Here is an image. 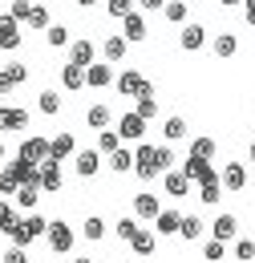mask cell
<instances>
[{
  "label": "cell",
  "mask_w": 255,
  "mask_h": 263,
  "mask_svg": "<svg viewBox=\"0 0 255 263\" xmlns=\"http://www.w3.org/2000/svg\"><path fill=\"white\" fill-rule=\"evenodd\" d=\"M45 231H49V219H45V215H37V211H25V215L16 219V227L8 231V239H12L16 247H29L32 239H41Z\"/></svg>",
  "instance_id": "cell-1"
},
{
  "label": "cell",
  "mask_w": 255,
  "mask_h": 263,
  "mask_svg": "<svg viewBox=\"0 0 255 263\" xmlns=\"http://www.w3.org/2000/svg\"><path fill=\"white\" fill-rule=\"evenodd\" d=\"M45 239H49V247H53L57 255L73 251V243H77V235H73V227H69L65 219H53V223H49V231H45Z\"/></svg>",
  "instance_id": "cell-2"
},
{
  "label": "cell",
  "mask_w": 255,
  "mask_h": 263,
  "mask_svg": "<svg viewBox=\"0 0 255 263\" xmlns=\"http://www.w3.org/2000/svg\"><path fill=\"white\" fill-rule=\"evenodd\" d=\"M134 174L142 178V182H154L162 170H158V162H154V146L150 142H142L138 150H134Z\"/></svg>",
  "instance_id": "cell-3"
},
{
  "label": "cell",
  "mask_w": 255,
  "mask_h": 263,
  "mask_svg": "<svg viewBox=\"0 0 255 263\" xmlns=\"http://www.w3.org/2000/svg\"><path fill=\"white\" fill-rule=\"evenodd\" d=\"M21 41H25V36H21V21H16L12 12H4V16H0V49H4V53H16Z\"/></svg>",
  "instance_id": "cell-4"
},
{
  "label": "cell",
  "mask_w": 255,
  "mask_h": 263,
  "mask_svg": "<svg viewBox=\"0 0 255 263\" xmlns=\"http://www.w3.org/2000/svg\"><path fill=\"white\" fill-rule=\"evenodd\" d=\"M183 174H187L191 182H207V178H215L219 170L211 166V158H203V154H187V158H183Z\"/></svg>",
  "instance_id": "cell-5"
},
{
  "label": "cell",
  "mask_w": 255,
  "mask_h": 263,
  "mask_svg": "<svg viewBox=\"0 0 255 263\" xmlns=\"http://www.w3.org/2000/svg\"><path fill=\"white\" fill-rule=\"evenodd\" d=\"M118 134H122V142H142V134H146V118H142L138 109H126V114L118 118Z\"/></svg>",
  "instance_id": "cell-6"
},
{
  "label": "cell",
  "mask_w": 255,
  "mask_h": 263,
  "mask_svg": "<svg viewBox=\"0 0 255 263\" xmlns=\"http://www.w3.org/2000/svg\"><path fill=\"white\" fill-rule=\"evenodd\" d=\"M41 170V191H49V195H57L65 186V174H61V162L57 158H45V162L37 166Z\"/></svg>",
  "instance_id": "cell-7"
},
{
  "label": "cell",
  "mask_w": 255,
  "mask_h": 263,
  "mask_svg": "<svg viewBox=\"0 0 255 263\" xmlns=\"http://www.w3.org/2000/svg\"><path fill=\"white\" fill-rule=\"evenodd\" d=\"M21 158H29V162L41 166L49 158V138H45V134H29V138L21 142Z\"/></svg>",
  "instance_id": "cell-8"
},
{
  "label": "cell",
  "mask_w": 255,
  "mask_h": 263,
  "mask_svg": "<svg viewBox=\"0 0 255 263\" xmlns=\"http://www.w3.org/2000/svg\"><path fill=\"white\" fill-rule=\"evenodd\" d=\"M219 182H223V191H243V186H247V166L243 162H223Z\"/></svg>",
  "instance_id": "cell-9"
},
{
  "label": "cell",
  "mask_w": 255,
  "mask_h": 263,
  "mask_svg": "<svg viewBox=\"0 0 255 263\" xmlns=\"http://www.w3.org/2000/svg\"><path fill=\"white\" fill-rule=\"evenodd\" d=\"M101 158H105L101 150H77V154H73V170H77L81 178H94L97 170H101Z\"/></svg>",
  "instance_id": "cell-10"
},
{
  "label": "cell",
  "mask_w": 255,
  "mask_h": 263,
  "mask_svg": "<svg viewBox=\"0 0 255 263\" xmlns=\"http://www.w3.org/2000/svg\"><path fill=\"white\" fill-rule=\"evenodd\" d=\"M142 81H146V77H142V73H138V69H122V73H118V77H114V89H118V93H122V98H138V89H142Z\"/></svg>",
  "instance_id": "cell-11"
},
{
  "label": "cell",
  "mask_w": 255,
  "mask_h": 263,
  "mask_svg": "<svg viewBox=\"0 0 255 263\" xmlns=\"http://www.w3.org/2000/svg\"><path fill=\"white\" fill-rule=\"evenodd\" d=\"M162 191L170 198H187L191 195V178H187L183 170H166V174H162Z\"/></svg>",
  "instance_id": "cell-12"
},
{
  "label": "cell",
  "mask_w": 255,
  "mask_h": 263,
  "mask_svg": "<svg viewBox=\"0 0 255 263\" xmlns=\"http://www.w3.org/2000/svg\"><path fill=\"white\" fill-rule=\"evenodd\" d=\"M114 77H118V73H114V65H110V61H105V65H85V85H89V89H105V85H114Z\"/></svg>",
  "instance_id": "cell-13"
},
{
  "label": "cell",
  "mask_w": 255,
  "mask_h": 263,
  "mask_svg": "<svg viewBox=\"0 0 255 263\" xmlns=\"http://www.w3.org/2000/svg\"><path fill=\"white\" fill-rule=\"evenodd\" d=\"M126 45H130V41L122 33L105 36V41H101V57H105L110 65H122V61H126Z\"/></svg>",
  "instance_id": "cell-14"
},
{
  "label": "cell",
  "mask_w": 255,
  "mask_h": 263,
  "mask_svg": "<svg viewBox=\"0 0 255 263\" xmlns=\"http://www.w3.org/2000/svg\"><path fill=\"white\" fill-rule=\"evenodd\" d=\"M158 195H146V191H142V195H134V215H138V219H142V223H154V219H158Z\"/></svg>",
  "instance_id": "cell-15"
},
{
  "label": "cell",
  "mask_w": 255,
  "mask_h": 263,
  "mask_svg": "<svg viewBox=\"0 0 255 263\" xmlns=\"http://www.w3.org/2000/svg\"><path fill=\"white\" fill-rule=\"evenodd\" d=\"M122 36H126L130 45H134V41H146V16H142V12H130V16H122Z\"/></svg>",
  "instance_id": "cell-16"
},
{
  "label": "cell",
  "mask_w": 255,
  "mask_h": 263,
  "mask_svg": "<svg viewBox=\"0 0 255 263\" xmlns=\"http://www.w3.org/2000/svg\"><path fill=\"white\" fill-rule=\"evenodd\" d=\"M0 130H29V114L16 105H0Z\"/></svg>",
  "instance_id": "cell-17"
},
{
  "label": "cell",
  "mask_w": 255,
  "mask_h": 263,
  "mask_svg": "<svg viewBox=\"0 0 255 263\" xmlns=\"http://www.w3.org/2000/svg\"><path fill=\"white\" fill-rule=\"evenodd\" d=\"M69 154H77V142H73V134L69 130H61L57 138H49V158H69Z\"/></svg>",
  "instance_id": "cell-18"
},
{
  "label": "cell",
  "mask_w": 255,
  "mask_h": 263,
  "mask_svg": "<svg viewBox=\"0 0 255 263\" xmlns=\"http://www.w3.org/2000/svg\"><path fill=\"white\" fill-rule=\"evenodd\" d=\"M239 235V219L235 215H219L215 223H211V239H223V243H231Z\"/></svg>",
  "instance_id": "cell-19"
},
{
  "label": "cell",
  "mask_w": 255,
  "mask_h": 263,
  "mask_svg": "<svg viewBox=\"0 0 255 263\" xmlns=\"http://www.w3.org/2000/svg\"><path fill=\"white\" fill-rule=\"evenodd\" d=\"M94 41H89V36H85V41H69V61H73V65H94Z\"/></svg>",
  "instance_id": "cell-20"
},
{
  "label": "cell",
  "mask_w": 255,
  "mask_h": 263,
  "mask_svg": "<svg viewBox=\"0 0 255 263\" xmlns=\"http://www.w3.org/2000/svg\"><path fill=\"white\" fill-rule=\"evenodd\" d=\"M178 45H183L187 53H194V49H203V45H207V29H203V25H187V29L178 33Z\"/></svg>",
  "instance_id": "cell-21"
},
{
  "label": "cell",
  "mask_w": 255,
  "mask_h": 263,
  "mask_svg": "<svg viewBox=\"0 0 255 263\" xmlns=\"http://www.w3.org/2000/svg\"><path fill=\"white\" fill-rule=\"evenodd\" d=\"M12 202H16L21 211H37V202H41V186H37V182H21V191L12 195Z\"/></svg>",
  "instance_id": "cell-22"
},
{
  "label": "cell",
  "mask_w": 255,
  "mask_h": 263,
  "mask_svg": "<svg viewBox=\"0 0 255 263\" xmlns=\"http://www.w3.org/2000/svg\"><path fill=\"white\" fill-rule=\"evenodd\" d=\"M61 85L69 89V93H77V89L85 85V65H73V61L61 65Z\"/></svg>",
  "instance_id": "cell-23"
},
{
  "label": "cell",
  "mask_w": 255,
  "mask_h": 263,
  "mask_svg": "<svg viewBox=\"0 0 255 263\" xmlns=\"http://www.w3.org/2000/svg\"><path fill=\"white\" fill-rule=\"evenodd\" d=\"M154 227H158V235H178V227H183V215L178 211H166L162 206L158 219H154Z\"/></svg>",
  "instance_id": "cell-24"
},
{
  "label": "cell",
  "mask_w": 255,
  "mask_h": 263,
  "mask_svg": "<svg viewBox=\"0 0 255 263\" xmlns=\"http://www.w3.org/2000/svg\"><path fill=\"white\" fill-rule=\"evenodd\" d=\"M85 122H89V130H110L114 114H110V105H89L85 109Z\"/></svg>",
  "instance_id": "cell-25"
},
{
  "label": "cell",
  "mask_w": 255,
  "mask_h": 263,
  "mask_svg": "<svg viewBox=\"0 0 255 263\" xmlns=\"http://www.w3.org/2000/svg\"><path fill=\"white\" fill-rule=\"evenodd\" d=\"M219 198H223V182H219V174H215V178H207V182H198V202L215 206Z\"/></svg>",
  "instance_id": "cell-26"
},
{
  "label": "cell",
  "mask_w": 255,
  "mask_h": 263,
  "mask_svg": "<svg viewBox=\"0 0 255 263\" xmlns=\"http://www.w3.org/2000/svg\"><path fill=\"white\" fill-rule=\"evenodd\" d=\"M162 134H166V142H183V138L191 134V122H187V118H166V122H162Z\"/></svg>",
  "instance_id": "cell-27"
},
{
  "label": "cell",
  "mask_w": 255,
  "mask_h": 263,
  "mask_svg": "<svg viewBox=\"0 0 255 263\" xmlns=\"http://www.w3.org/2000/svg\"><path fill=\"white\" fill-rule=\"evenodd\" d=\"M154 243H158V239H154V231L138 227V235L130 239V251H134V255H150V251H154Z\"/></svg>",
  "instance_id": "cell-28"
},
{
  "label": "cell",
  "mask_w": 255,
  "mask_h": 263,
  "mask_svg": "<svg viewBox=\"0 0 255 263\" xmlns=\"http://www.w3.org/2000/svg\"><path fill=\"white\" fill-rule=\"evenodd\" d=\"M16 219H21V206H16L12 198H0V231L8 235V231L16 227Z\"/></svg>",
  "instance_id": "cell-29"
},
{
  "label": "cell",
  "mask_w": 255,
  "mask_h": 263,
  "mask_svg": "<svg viewBox=\"0 0 255 263\" xmlns=\"http://www.w3.org/2000/svg\"><path fill=\"white\" fill-rule=\"evenodd\" d=\"M187 12H191V4H187V0H166V4H162V16H166L170 25H183V21H187Z\"/></svg>",
  "instance_id": "cell-30"
},
{
  "label": "cell",
  "mask_w": 255,
  "mask_h": 263,
  "mask_svg": "<svg viewBox=\"0 0 255 263\" xmlns=\"http://www.w3.org/2000/svg\"><path fill=\"white\" fill-rule=\"evenodd\" d=\"M110 166H114L118 174H130V170H134V150H130V146H118V150L110 154Z\"/></svg>",
  "instance_id": "cell-31"
},
{
  "label": "cell",
  "mask_w": 255,
  "mask_h": 263,
  "mask_svg": "<svg viewBox=\"0 0 255 263\" xmlns=\"http://www.w3.org/2000/svg\"><path fill=\"white\" fill-rule=\"evenodd\" d=\"M138 227H142V223H138V215H122V219L114 223V235H118L122 243H130V239L138 235Z\"/></svg>",
  "instance_id": "cell-32"
},
{
  "label": "cell",
  "mask_w": 255,
  "mask_h": 263,
  "mask_svg": "<svg viewBox=\"0 0 255 263\" xmlns=\"http://www.w3.org/2000/svg\"><path fill=\"white\" fill-rule=\"evenodd\" d=\"M211 45H215L219 57H235V53H239V36H235V33H219Z\"/></svg>",
  "instance_id": "cell-33"
},
{
  "label": "cell",
  "mask_w": 255,
  "mask_h": 263,
  "mask_svg": "<svg viewBox=\"0 0 255 263\" xmlns=\"http://www.w3.org/2000/svg\"><path fill=\"white\" fill-rule=\"evenodd\" d=\"M118 146H122V134H118V130H97V150H101L105 158H110Z\"/></svg>",
  "instance_id": "cell-34"
},
{
  "label": "cell",
  "mask_w": 255,
  "mask_h": 263,
  "mask_svg": "<svg viewBox=\"0 0 255 263\" xmlns=\"http://www.w3.org/2000/svg\"><path fill=\"white\" fill-rule=\"evenodd\" d=\"M81 235H85L89 243H97V239L105 235V219H101V215H89V219L81 223Z\"/></svg>",
  "instance_id": "cell-35"
},
{
  "label": "cell",
  "mask_w": 255,
  "mask_h": 263,
  "mask_svg": "<svg viewBox=\"0 0 255 263\" xmlns=\"http://www.w3.org/2000/svg\"><path fill=\"white\" fill-rule=\"evenodd\" d=\"M178 235H183L187 243H194V239L203 235V219H198V215H183V227H178Z\"/></svg>",
  "instance_id": "cell-36"
},
{
  "label": "cell",
  "mask_w": 255,
  "mask_h": 263,
  "mask_svg": "<svg viewBox=\"0 0 255 263\" xmlns=\"http://www.w3.org/2000/svg\"><path fill=\"white\" fill-rule=\"evenodd\" d=\"M25 25H29V29H49V25H53V21H49V8H45V4H32Z\"/></svg>",
  "instance_id": "cell-37"
},
{
  "label": "cell",
  "mask_w": 255,
  "mask_h": 263,
  "mask_svg": "<svg viewBox=\"0 0 255 263\" xmlns=\"http://www.w3.org/2000/svg\"><path fill=\"white\" fill-rule=\"evenodd\" d=\"M37 105H41V114H49V118H53V114H61V93H57V89H45Z\"/></svg>",
  "instance_id": "cell-38"
},
{
  "label": "cell",
  "mask_w": 255,
  "mask_h": 263,
  "mask_svg": "<svg viewBox=\"0 0 255 263\" xmlns=\"http://www.w3.org/2000/svg\"><path fill=\"white\" fill-rule=\"evenodd\" d=\"M45 41H49L53 49H65V45H69V29H65V25H49V29H45Z\"/></svg>",
  "instance_id": "cell-39"
},
{
  "label": "cell",
  "mask_w": 255,
  "mask_h": 263,
  "mask_svg": "<svg viewBox=\"0 0 255 263\" xmlns=\"http://www.w3.org/2000/svg\"><path fill=\"white\" fill-rule=\"evenodd\" d=\"M105 12H110L114 21H122V16L134 12V0H105Z\"/></svg>",
  "instance_id": "cell-40"
},
{
  "label": "cell",
  "mask_w": 255,
  "mask_h": 263,
  "mask_svg": "<svg viewBox=\"0 0 255 263\" xmlns=\"http://www.w3.org/2000/svg\"><path fill=\"white\" fill-rule=\"evenodd\" d=\"M0 191H4V198H12V195H16V191H21V182H16V174H12L8 166L0 170Z\"/></svg>",
  "instance_id": "cell-41"
},
{
  "label": "cell",
  "mask_w": 255,
  "mask_h": 263,
  "mask_svg": "<svg viewBox=\"0 0 255 263\" xmlns=\"http://www.w3.org/2000/svg\"><path fill=\"white\" fill-rule=\"evenodd\" d=\"M223 251H227V243H223V239H207V247H203V259L219 263V259H223Z\"/></svg>",
  "instance_id": "cell-42"
},
{
  "label": "cell",
  "mask_w": 255,
  "mask_h": 263,
  "mask_svg": "<svg viewBox=\"0 0 255 263\" xmlns=\"http://www.w3.org/2000/svg\"><path fill=\"white\" fill-rule=\"evenodd\" d=\"M235 259L255 263V239H239V243H235Z\"/></svg>",
  "instance_id": "cell-43"
},
{
  "label": "cell",
  "mask_w": 255,
  "mask_h": 263,
  "mask_svg": "<svg viewBox=\"0 0 255 263\" xmlns=\"http://www.w3.org/2000/svg\"><path fill=\"white\" fill-rule=\"evenodd\" d=\"M154 162H158V170L166 174V170L174 166V150H170V146H154Z\"/></svg>",
  "instance_id": "cell-44"
},
{
  "label": "cell",
  "mask_w": 255,
  "mask_h": 263,
  "mask_svg": "<svg viewBox=\"0 0 255 263\" xmlns=\"http://www.w3.org/2000/svg\"><path fill=\"white\" fill-rule=\"evenodd\" d=\"M191 154H203V158H215V138H194Z\"/></svg>",
  "instance_id": "cell-45"
},
{
  "label": "cell",
  "mask_w": 255,
  "mask_h": 263,
  "mask_svg": "<svg viewBox=\"0 0 255 263\" xmlns=\"http://www.w3.org/2000/svg\"><path fill=\"white\" fill-rule=\"evenodd\" d=\"M4 73H8L16 85H21V81H29V65H25V61H8V65H4Z\"/></svg>",
  "instance_id": "cell-46"
},
{
  "label": "cell",
  "mask_w": 255,
  "mask_h": 263,
  "mask_svg": "<svg viewBox=\"0 0 255 263\" xmlns=\"http://www.w3.org/2000/svg\"><path fill=\"white\" fill-rule=\"evenodd\" d=\"M0 263H29V247H16V243H12V247L0 255Z\"/></svg>",
  "instance_id": "cell-47"
},
{
  "label": "cell",
  "mask_w": 255,
  "mask_h": 263,
  "mask_svg": "<svg viewBox=\"0 0 255 263\" xmlns=\"http://www.w3.org/2000/svg\"><path fill=\"white\" fill-rule=\"evenodd\" d=\"M134 109H138V114H142V118L150 122V118L158 114V98H138V105H134Z\"/></svg>",
  "instance_id": "cell-48"
},
{
  "label": "cell",
  "mask_w": 255,
  "mask_h": 263,
  "mask_svg": "<svg viewBox=\"0 0 255 263\" xmlns=\"http://www.w3.org/2000/svg\"><path fill=\"white\" fill-rule=\"evenodd\" d=\"M29 8H32V0H12V4H8V12H12L16 21H29Z\"/></svg>",
  "instance_id": "cell-49"
},
{
  "label": "cell",
  "mask_w": 255,
  "mask_h": 263,
  "mask_svg": "<svg viewBox=\"0 0 255 263\" xmlns=\"http://www.w3.org/2000/svg\"><path fill=\"white\" fill-rule=\"evenodd\" d=\"M12 89H16V81H12V77H8V73H4V69H0V98H8V93H12Z\"/></svg>",
  "instance_id": "cell-50"
},
{
  "label": "cell",
  "mask_w": 255,
  "mask_h": 263,
  "mask_svg": "<svg viewBox=\"0 0 255 263\" xmlns=\"http://www.w3.org/2000/svg\"><path fill=\"white\" fill-rule=\"evenodd\" d=\"M134 4H138V8H146V12H158L166 0H134Z\"/></svg>",
  "instance_id": "cell-51"
},
{
  "label": "cell",
  "mask_w": 255,
  "mask_h": 263,
  "mask_svg": "<svg viewBox=\"0 0 255 263\" xmlns=\"http://www.w3.org/2000/svg\"><path fill=\"white\" fill-rule=\"evenodd\" d=\"M243 16H247V25L255 29V0H243Z\"/></svg>",
  "instance_id": "cell-52"
},
{
  "label": "cell",
  "mask_w": 255,
  "mask_h": 263,
  "mask_svg": "<svg viewBox=\"0 0 255 263\" xmlns=\"http://www.w3.org/2000/svg\"><path fill=\"white\" fill-rule=\"evenodd\" d=\"M138 98H158V89H154V81H142V89H138Z\"/></svg>",
  "instance_id": "cell-53"
},
{
  "label": "cell",
  "mask_w": 255,
  "mask_h": 263,
  "mask_svg": "<svg viewBox=\"0 0 255 263\" xmlns=\"http://www.w3.org/2000/svg\"><path fill=\"white\" fill-rule=\"evenodd\" d=\"M73 4H77V8H94L97 0H73Z\"/></svg>",
  "instance_id": "cell-54"
},
{
  "label": "cell",
  "mask_w": 255,
  "mask_h": 263,
  "mask_svg": "<svg viewBox=\"0 0 255 263\" xmlns=\"http://www.w3.org/2000/svg\"><path fill=\"white\" fill-rule=\"evenodd\" d=\"M247 154H251V162H255V142H251V150H247Z\"/></svg>",
  "instance_id": "cell-55"
},
{
  "label": "cell",
  "mask_w": 255,
  "mask_h": 263,
  "mask_svg": "<svg viewBox=\"0 0 255 263\" xmlns=\"http://www.w3.org/2000/svg\"><path fill=\"white\" fill-rule=\"evenodd\" d=\"M0 162H4V142H0Z\"/></svg>",
  "instance_id": "cell-56"
},
{
  "label": "cell",
  "mask_w": 255,
  "mask_h": 263,
  "mask_svg": "<svg viewBox=\"0 0 255 263\" xmlns=\"http://www.w3.org/2000/svg\"><path fill=\"white\" fill-rule=\"evenodd\" d=\"M223 4H243V0H223Z\"/></svg>",
  "instance_id": "cell-57"
},
{
  "label": "cell",
  "mask_w": 255,
  "mask_h": 263,
  "mask_svg": "<svg viewBox=\"0 0 255 263\" xmlns=\"http://www.w3.org/2000/svg\"><path fill=\"white\" fill-rule=\"evenodd\" d=\"M73 263H94V259H73Z\"/></svg>",
  "instance_id": "cell-58"
},
{
  "label": "cell",
  "mask_w": 255,
  "mask_h": 263,
  "mask_svg": "<svg viewBox=\"0 0 255 263\" xmlns=\"http://www.w3.org/2000/svg\"><path fill=\"white\" fill-rule=\"evenodd\" d=\"M0 198H4V191H0Z\"/></svg>",
  "instance_id": "cell-59"
}]
</instances>
